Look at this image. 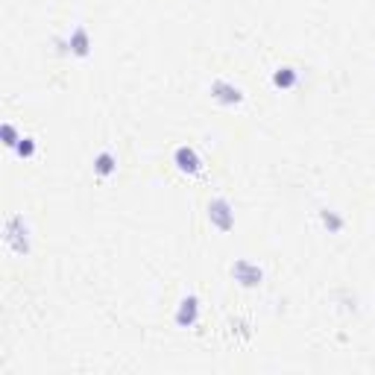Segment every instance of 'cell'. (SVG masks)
I'll use <instances>...</instances> for the list:
<instances>
[{
  "mask_svg": "<svg viewBox=\"0 0 375 375\" xmlns=\"http://www.w3.org/2000/svg\"><path fill=\"white\" fill-rule=\"evenodd\" d=\"M3 244L9 253H15L21 258H26L33 253V234H30V226H26L24 214H6L3 220Z\"/></svg>",
  "mask_w": 375,
  "mask_h": 375,
  "instance_id": "6da1fadb",
  "label": "cell"
},
{
  "mask_svg": "<svg viewBox=\"0 0 375 375\" xmlns=\"http://www.w3.org/2000/svg\"><path fill=\"white\" fill-rule=\"evenodd\" d=\"M208 94H212V100H214L217 106H226V109L241 106V103L246 100L244 88H241V86H234L232 79H223V77L212 79V86H208Z\"/></svg>",
  "mask_w": 375,
  "mask_h": 375,
  "instance_id": "7a4b0ae2",
  "label": "cell"
},
{
  "mask_svg": "<svg viewBox=\"0 0 375 375\" xmlns=\"http://www.w3.org/2000/svg\"><path fill=\"white\" fill-rule=\"evenodd\" d=\"M208 223H212L220 234H229L234 229V205L226 197H214L208 202Z\"/></svg>",
  "mask_w": 375,
  "mask_h": 375,
  "instance_id": "3957f363",
  "label": "cell"
},
{
  "mask_svg": "<svg viewBox=\"0 0 375 375\" xmlns=\"http://www.w3.org/2000/svg\"><path fill=\"white\" fill-rule=\"evenodd\" d=\"M229 273H232V279L238 282L241 287H246V290L264 285V267H261V264H255V261H249V258H238L229 267Z\"/></svg>",
  "mask_w": 375,
  "mask_h": 375,
  "instance_id": "277c9868",
  "label": "cell"
},
{
  "mask_svg": "<svg viewBox=\"0 0 375 375\" xmlns=\"http://www.w3.org/2000/svg\"><path fill=\"white\" fill-rule=\"evenodd\" d=\"M173 164H176V170L185 173V176H200L205 170V161L200 156V150L191 147V144H182V147L173 150Z\"/></svg>",
  "mask_w": 375,
  "mask_h": 375,
  "instance_id": "5b68a950",
  "label": "cell"
},
{
  "mask_svg": "<svg viewBox=\"0 0 375 375\" xmlns=\"http://www.w3.org/2000/svg\"><path fill=\"white\" fill-rule=\"evenodd\" d=\"M173 323H176V328H193L200 323V296L197 294L182 296V302H179V308L173 314Z\"/></svg>",
  "mask_w": 375,
  "mask_h": 375,
  "instance_id": "8992f818",
  "label": "cell"
},
{
  "mask_svg": "<svg viewBox=\"0 0 375 375\" xmlns=\"http://www.w3.org/2000/svg\"><path fill=\"white\" fill-rule=\"evenodd\" d=\"M67 53L77 59H88L91 56V33L86 24H77L71 33H67Z\"/></svg>",
  "mask_w": 375,
  "mask_h": 375,
  "instance_id": "52a82bcc",
  "label": "cell"
},
{
  "mask_svg": "<svg viewBox=\"0 0 375 375\" xmlns=\"http://www.w3.org/2000/svg\"><path fill=\"white\" fill-rule=\"evenodd\" d=\"M299 79H302V71L294 65H279L273 71V88H279V91H290V88H296L299 86Z\"/></svg>",
  "mask_w": 375,
  "mask_h": 375,
  "instance_id": "ba28073f",
  "label": "cell"
},
{
  "mask_svg": "<svg viewBox=\"0 0 375 375\" xmlns=\"http://www.w3.org/2000/svg\"><path fill=\"white\" fill-rule=\"evenodd\" d=\"M91 168H94V176H97V179L115 176V173H118V156H115L112 150H100V152L94 156V164H91Z\"/></svg>",
  "mask_w": 375,
  "mask_h": 375,
  "instance_id": "9c48e42d",
  "label": "cell"
},
{
  "mask_svg": "<svg viewBox=\"0 0 375 375\" xmlns=\"http://www.w3.org/2000/svg\"><path fill=\"white\" fill-rule=\"evenodd\" d=\"M319 223H323V229L328 234H340L346 229V217L340 212H335V208H319Z\"/></svg>",
  "mask_w": 375,
  "mask_h": 375,
  "instance_id": "30bf717a",
  "label": "cell"
},
{
  "mask_svg": "<svg viewBox=\"0 0 375 375\" xmlns=\"http://www.w3.org/2000/svg\"><path fill=\"white\" fill-rule=\"evenodd\" d=\"M21 138H24V132H18V127H15V123H12V120H6L3 127H0V141H3V147L15 150Z\"/></svg>",
  "mask_w": 375,
  "mask_h": 375,
  "instance_id": "8fae6325",
  "label": "cell"
},
{
  "mask_svg": "<svg viewBox=\"0 0 375 375\" xmlns=\"http://www.w3.org/2000/svg\"><path fill=\"white\" fill-rule=\"evenodd\" d=\"M35 152H38V141H35L33 135H24L21 141H18V147H15V156L18 159H33Z\"/></svg>",
  "mask_w": 375,
  "mask_h": 375,
  "instance_id": "7c38bea8",
  "label": "cell"
}]
</instances>
